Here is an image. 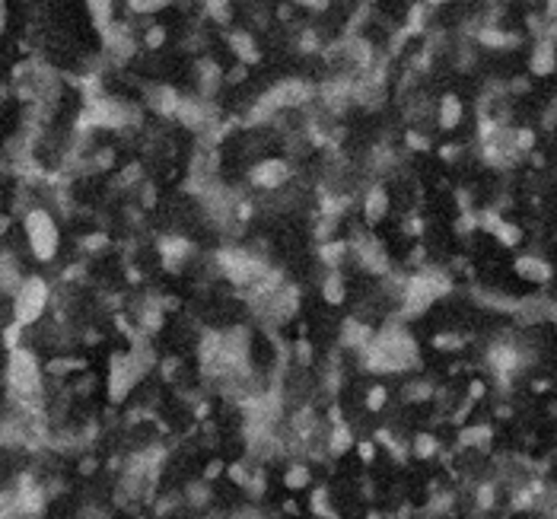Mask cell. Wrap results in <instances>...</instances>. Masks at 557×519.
<instances>
[{
    "label": "cell",
    "instance_id": "1",
    "mask_svg": "<svg viewBox=\"0 0 557 519\" xmlns=\"http://www.w3.org/2000/svg\"><path fill=\"white\" fill-rule=\"evenodd\" d=\"M7 383L23 404H33L42 395V366H39V357L29 347H13L10 351Z\"/></svg>",
    "mask_w": 557,
    "mask_h": 519
},
{
    "label": "cell",
    "instance_id": "2",
    "mask_svg": "<svg viewBox=\"0 0 557 519\" xmlns=\"http://www.w3.org/2000/svg\"><path fill=\"white\" fill-rule=\"evenodd\" d=\"M23 230H26V243L39 262H52L61 249V230L54 223V217L45 207H29L23 217Z\"/></svg>",
    "mask_w": 557,
    "mask_h": 519
},
{
    "label": "cell",
    "instance_id": "3",
    "mask_svg": "<svg viewBox=\"0 0 557 519\" xmlns=\"http://www.w3.org/2000/svg\"><path fill=\"white\" fill-rule=\"evenodd\" d=\"M48 303H52V287H48L45 277H23V284L13 293V322H20L23 328L35 325L45 315Z\"/></svg>",
    "mask_w": 557,
    "mask_h": 519
},
{
    "label": "cell",
    "instance_id": "4",
    "mask_svg": "<svg viewBox=\"0 0 557 519\" xmlns=\"http://www.w3.org/2000/svg\"><path fill=\"white\" fill-rule=\"evenodd\" d=\"M417 360V351L408 334L401 332H385L373 338L370 344V366L373 370H401Z\"/></svg>",
    "mask_w": 557,
    "mask_h": 519
},
{
    "label": "cell",
    "instance_id": "5",
    "mask_svg": "<svg viewBox=\"0 0 557 519\" xmlns=\"http://www.w3.org/2000/svg\"><path fill=\"white\" fill-rule=\"evenodd\" d=\"M220 268H223V274L230 277L233 284H255L258 277H264V264L258 262V258H252L249 252L242 249H230V252H220Z\"/></svg>",
    "mask_w": 557,
    "mask_h": 519
},
{
    "label": "cell",
    "instance_id": "6",
    "mask_svg": "<svg viewBox=\"0 0 557 519\" xmlns=\"http://www.w3.org/2000/svg\"><path fill=\"white\" fill-rule=\"evenodd\" d=\"M287 179H290V166L283 160H264V163H258L255 173H252V182H255L258 188H281Z\"/></svg>",
    "mask_w": 557,
    "mask_h": 519
},
{
    "label": "cell",
    "instance_id": "7",
    "mask_svg": "<svg viewBox=\"0 0 557 519\" xmlns=\"http://www.w3.org/2000/svg\"><path fill=\"white\" fill-rule=\"evenodd\" d=\"M23 271L20 264L13 262L10 255H0V293H16V287L23 284Z\"/></svg>",
    "mask_w": 557,
    "mask_h": 519
},
{
    "label": "cell",
    "instance_id": "8",
    "mask_svg": "<svg viewBox=\"0 0 557 519\" xmlns=\"http://www.w3.org/2000/svg\"><path fill=\"white\" fill-rule=\"evenodd\" d=\"M554 64H557L554 42H541V45L535 48V54H532V71H535L538 77H548V74L554 71Z\"/></svg>",
    "mask_w": 557,
    "mask_h": 519
},
{
    "label": "cell",
    "instance_id": "9",
    "mask_svg": "<svg viewBox=\"0 0 557 519\" xmlns=\"http://www.w3.org/2000/svg\"><path fill=\"white\" fill-rule=\"evenodd\" d=\"M150 109L163 112V115H175L179 109V96H175L169 86H160V90H150Z\"/></svg>",
    "mask_w": 557,
    "mask_h": 519
},
{
    "label": "cell",
    "instance_id": "10",
    "mask_svg": "<svg viewBox=\"0 0 557 519\" xmlns=\"http://www.w3.org/2000/svg\"><path fill=\"white\" fill-rule=\"evenodd\" d=\"M516 271L522 277H529V281H548V277H551V268L544 262H538V258H519Z\"/></svg>",
    "mask_w": 557,
    "mask_h": 519
},
{
    "label": "cell",
    "instance_id": "11",
    "mask_svg": "<svg viewBox=\"0 0 557 519\" xmlns=\"http://www.w3.org/2000/svg\"><path fill=\"white\" fill-rule=\"evenodd\" d=\"M462 122V103L455 96H446L440 105V124L442 128H455Z\"/></svg>",
    "mask_w": 557,
    "mask_h": 519
},
{
    "label": "cell",
    "instance_id": "12",
    "mask_svg": "<svg viewBox=\"0 0 557 519\" xmlns=\"http://www.w3.org/2000/svg\"><path fill=\"white\" fill-rule=\"evenodd\" d=\"M385 207H389V198H385L382 188H373L370 198H366V217L370 220H379L385 214Z\"/></svg>",
    "mask_w": 557,
    "mask_h": 519
},
{
    "label": "cell",
    "instance_id": "13",
    "mask_svg": "<svg viewBox=\"0 0 557 519\" xmlns=\"http://www.w3.org/2000/svg\"><path fill=\"white\" fill-rule=\"evenodd\" d=\"M309 484V468L306 465H293L287 472V487L293 491V487H306Z\"/></svg>",
    "mask_w": 557,
    "mask_h": 519
},
{
    "label": "cell",
    "instance_id": "14",
    "mask_svg": "<svg viewBox=\"0 0 557 519\" xmlns=\"http://www.w3.org/2000/svg\"><path fill=\"white\" fill-rule=\"evenodd\" d=\"M322 296H325L328 303H341V300H344V290H341V277H328L325 287H322Z\"/></svg>",
    "mask_w": 557,
    "mask_h": 519
},
{
    "label": "cell",
    "instance_id": "15",
    "mask_svg": "<svg viewBox=\"0 0 557 519\" xmlns=\"http://www.w3.org/2000/svg\"><path fill=\"white\" fill-rule=\"evenodd\" d=\"M128 4H131V10H134V13H153V10L166 7L169 0H128Z\"/></svg>",
    "mask_w": 557,
    "mask_h": 519
},
{
    "label": "cell",
    "instance_id": "16",
    "mask_svg": "<svg viewBox=\"0 0 557 519\" xmlns=\"http://www.w3.org/2000/svg\"><path fill=\"white\" fill-rule=\"evenodd\" d=\"M382 404H385V389H382V385H373V392L366 395V408H370V411H379Z\"/></svg>",
    "mask_w": 557,
    "mask_h": 519
},
{
    "label": "cell",
    "instance_id": "17",
    "mask_svg": "<svg viewBox=\"0 0 557 519\" xmlns=\"http://www.w3.org/2000/svg\"><path fill=\"white\" fill-rule=\"evenodd\" d=\"M414 449H417V455H430L436 449V443H433V436H417V443H414Z\"/></svg>",
    "mask_w": 557,
    "mask_h": 519
},
{
    "label": "cell",
    "instance_id": "18",
    "mask_svg": "<svg viewBox=\"0 0 557 519\" xmlns=\"http://www.w3.org/2000/svg\"><path fill=\"white\" fill-rule=\"evenodd\" d=\"M497 233H500V239H503L506 245L519 243V230H516V226H497Z\"/></svg>",
    "mask_w": 557,
    "mask_h": 519
},
{
    "label": "cell",
    "instance_id": "19",
    "mask_svg": "<svg viewBox=\"0 0 557 519\" xmlns=\"http://www.w3.org/2000/svg\"><path fill=\"white\" fill-rule=\"evenodd\" d=\"M143 42H147V45H150V48H156V45H163V29H150V33H147V39H143Z\"/></svg>",
    "mask_w": 557,
    "mask_h": 519
},
{
    "label": "cell",
    "instance_id": "20",
    "mask_svg": "<svg viewBox=\"0 0 557 519\" xmlns=\"http://www.w3.org/2000/svg\"><path fill=\"white\" fill-rule=\"evenodd\" d=\"M373 453H376V449H373V443H360V455H363L366 462L373 459Z\"/></svg>",
    "mask_w": 557,
    "mask_h": 519
},
{
    "label": "cell",
    "instance_id": "21",
    "mask_svg": "<svg viewBox=\"0 0 557 519\" xmlns=\"http://www.w3.org/2000/svg\"><path fill=\"white\" fill-rule=\"evenodd\" d=\"M4 29H7V4L0 0V35H4Z\"/></svg>",
    "mask_w": 557,
    "mask_h": 519
}]
</instances>
